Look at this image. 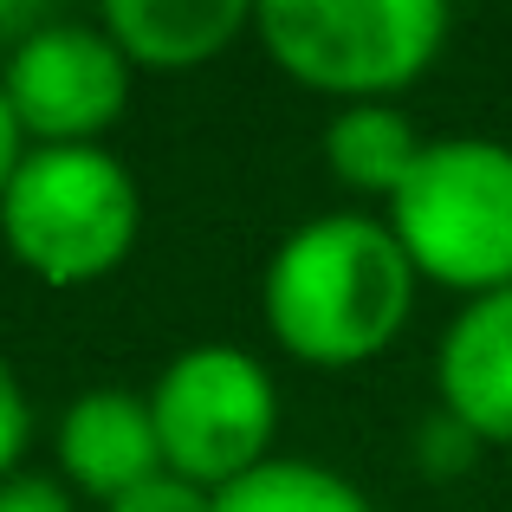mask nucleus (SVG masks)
<instances>
[{
  "label": "nucleus",
  "instance_id": "f257e3e1",
  "mask_svg": "<svg viewBox=\"0 0 512 512\" xmlns=\"http://www.w3.org/2000/svg\"><path fill=\"white\" fill-rule=\"evenodd\" d=\"M415 305V266L389 221L318 214L292 227L266 260L260 312L279 350L312 370H350L402 338Z\"/></svg>",
  "mask_w": 512,
  "mask_h": 512
},
{
  "label": "nucleus",
  "instance_id": "f03ea898",
  "mask_svg": "<svg viewBox=\"0 0 512 512\" xmlns=\"http://www.w3.org/2000/svg\"><path fill=\"white\" fill-rule=\"evenodd\" d=\"M143 234L137 175L104 143H33L0 195V240L39 286L117 273Z\"/></svg>",
  "mask_w": 512,
  "mask_h": 512
},
{
  "label": "nucleus",
  "instance_id": "7ed1b4c3",
  "mask_svg": "<svg viewBox=\"0 0 512 512\" xmlns=\"http://www.w3.org/2000/svg\"><path fill=\"white\" fill-rule=\"evenodd\" d=\"M389 234L402 240L415 279L474 299L512 286V143L435 137L389 195Z\"/></svg>",
  "mask_w": 512,
  "mask_h": 512
},
{
  "label": "nucleus",
  "instance_id": "20e7f679",
  "mask_svg": "<svg viewBox=\"0 0 512 512\" xmlns=\"http://www.w3.org/2000/svg\"><path fill=\"white\" fill-rule=\"evenodd\" d=\"M454 13L441 0H266L253 33L279 72L331 98L376 104L415 85L448 46Z\"/></svg>",
  "mask_w": 512,
  "mask_h": 512
},
{
  "label": "nucleus",
  "instance_id": "39448f33",
  "mask_svg": "<svg viewBox=\"0 0 512 512\" xmlns=\"http://www.w3.org/2000/svg\"><path fill=\"white\" fill-rule=\"evenodd\" d=\"M150 415L163 467L208 493L273 461L266 448L279 428V396L260 357L240 344H188L182 357H169L150 389Z\"/></svg>",
  "mask_w": 512,
  "mask_h": 512
},
{
  "label": "nucleus",
  "instance_id": "423d86ee",
  "mask_svg": "<svg viewBox=\"0 0 512 512\" xmlns=\"http://www.w3.org/2000/svg\"><path fill=\"white\" fill-rule=\"evenodd\" d=\"M0 91L33 143H98L130 104V59L104 26L46 20L7 52Z\"/></svg>",
  "mask_w": 512,
  "mask_h": 512
},
{
  "label": "nucleus",
  "instance_id": "0eeeda50",
  "mask_svg": "<svg viewBox=\"0 0 512 512\" xmlns=\"http://www.w3.org/2000/svg\"><path fill=\"white\" fill-rule=\"evenodd\" d=\"M441 409L474 428L487 448H512V286L467 299L435 350Z\"/></svg>",
  "mask_w": 512,
  "mask_h": 512
},
{
  "label": "nucleus",
  "instance_id": "6e6552de",
  "mask_svg": "<svg viewBox=\"0 0 512 512\" xmlns=\"http://www.w3.org/2000/svg\"><path fill=\"white\" fill-rule=\"evenodd\" d=\"M59 467L91 500H124L130 487L163 474V441H156L150 396L130 389H85L59 415Z\"/></svg>",
  "mask_w": 512,
  "mask_h": 512
},
{
  "label": "nucleus",
  "instance_id": "1a4fd4ad",
  "mask_svg": "<svg viewBox=\"0 0 512 512\" xmlns=\"http://www.w3.org/2000/svg\"><path fill=\"white\" fill-rule=\"evenodd\" d=\"M247 26V0H111L104 7V33L117 39V52L150 72H188L221 59Z\"/></svg>",
  "mask_w": 512,
  "mask_h": 512
},
{
  "label": "nucleus",
  "instance_id": "9d476101",
  "mask_svg": "<svg viewBox=\"0 0 512 512\" xmlns=\"http://www.w3.org/2000/svg\"><path fill=\"white\" fill-rule=\"evenodd\" d=\"M422 150H428V137L396 104H344L325 124V163L350 195H383L389 201L409 182V169H415Z\"/></svg>",
  "mask_w": 512,
  "mask_h": 512
},
{
  "label": "nucleus",
  "instance_id": "9b49d317",
  "mask_svg": "<svg viewBox=\"0 0 512 512\" xmlns=\"http://www.w3.org/2000/svg\"><path fill=\"white\" fill-rule=\"evenodd\" d=\"M214 512H376L363 487L318 461H266L247 480L214 493Z\"/></svg>",
  "mask_w": 512,
  "mask_h": 512
},
{
  "label": "nucleus",
  "instance_id": "f8f14e48",
  "mask_svg": "<svg viewBox=\"0 0 512 512\" xmlns=\"http://www.w3.org/2000/svg\"><path fill=\"white\" fill-rule=\"evenodd\" d=\"M480 448H487V441H480L474 428H461L448 409H435L422 428H415V461H422V474H428V480H454V474H467V467L480 461Z\"/></svg>",
  "mask_w": 512,
  "mask_h": 512
},
{
  "label": "nucleus",
  "instance_id": "ddd939ff",
  "mask_svg": "<svg viewBox=\"0 0 512 512\" xmlns=\"http://www.w3.org/2000/svg\"><path fill=\"white\" fill-rule=\"evenodd\" d=\"M111 512H214V493L163 467L156 480H143V487L124 493V500H111Z\"/></svg>",
  "mask_w": 512,
  "mask_h": 512
},
{
  "label": "nucleus",
  "instance_id": "4468645a",
  "mask_svg": "<svg viewBox=\"0 0 512 512\" xmlns=\"http://www.w3.org/2000/svg\"><path fill=\"white\" fill-rule=\"evenodd\" d=\"M26 435H33V409H26V389L13 376V363L0 357V480H13V461L26 454Z\"/></svg>",
  "mask_w": 512,
  "mask_h": 512
},
{
  "label": "nucleus",
  "instance_id": "2eb2a0df",
  "mask_svg": "<svg viewBox=\"0 0 512 512\" xmlns=\"http://www.w3.org/2000/svg\"><path fill=\"white\" fill-rule=\"evenodd\" d=\"M0 512H72V493L46 474H13L0 480Z\"/></svg>",
  "mask_w": 512,
  "mask_h": 512
},
{
  "label": "nucleus",
  "instance_id": "dca6fc26",
  "mask_svg": "<svg viewBox=\"0 0 512 512\" xmlns=\"http://www.w3.org/2000/svg\"><path fill=\"white\" fill-rule=\"evenodd\" d=\"M20 163H26V130H20V117H13L7 91H0V195H7V182H13Z\"/></svg>",
  "mask_w": 512,
  "mask_h": 512
}]
</instances>
